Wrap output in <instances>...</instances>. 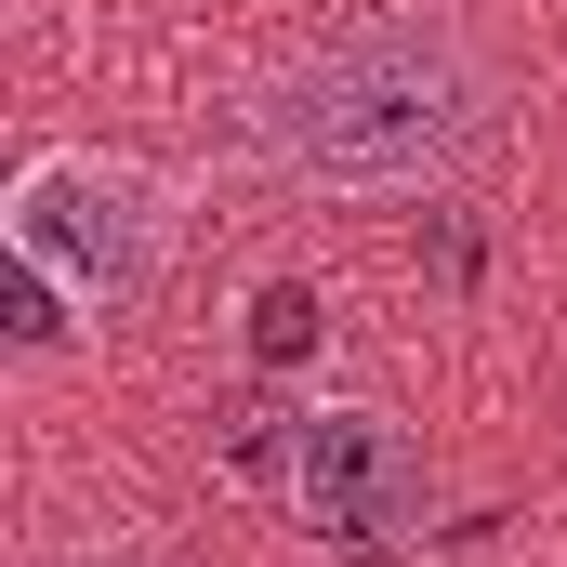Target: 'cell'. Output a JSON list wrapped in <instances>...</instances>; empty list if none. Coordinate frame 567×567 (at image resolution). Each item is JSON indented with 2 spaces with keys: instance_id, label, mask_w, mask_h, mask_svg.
<instances>
[{
  "instance_id": "cell-2",
  "label": "cell",
  "mask_w": 567,
  "mask_h": 567,
  "mask_svg": "<svg viewBox=\"0 0 567 567\" xmlns=\"http://www.w3.org/2000/svg\"><path fill=\"white\" fill-rule=\"evenodd\" d=\"M0 238H13L27 278L66 290L80 317H120V303L158 290L172 212H158V185H145L133 158H106V145H40V158L13 172V198H0Z\"/></svg>"
},
{
  "instance_id": "cell-1",
  "label": "cell",
  "mask_w": 567,
  "mask_h": 567,
  "mask_svg": "<svg viewBox=\"0 0 567 567\" xmlns=\"http://www.w3.org/2000/svg\"><path fill=\"white\" fill-rule=\"evenodd\" d=\"M475 133H488V80L449 27H357L265 93V145L343 198H423L475 158Z\"/></svg>"
},
{
  "instance_id": "cell-3",
  "label": "cell",
  "mask_w": 567,
  "mask_h": 567,
  "mask_svg": "<svg viewBox=\"0 0 567 567\" xmlns=\"http://www.w3.org/2000/svg\"><path fill=\"white\" fill-rule=\"evenodd\" d=\"M278 475H290V515H303L317 542H343V555H383V542H410V528H423V502H435L423 449L383 423L370 396H317V410H290Z\"/></svg>"
}]
</instances>
